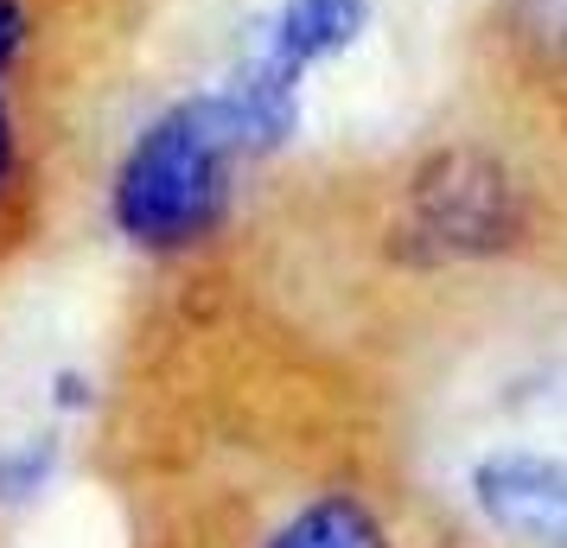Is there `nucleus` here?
I'll return each instance as SVG.
<instances>
[{"instance_id":"obj_1","label":"nucleus","mask_w":567,"mask_h":548,"mask_svg":"<svg viewBox=\"0 0 567 548\" xmlns=\"http://www.w3.org/2000/svg\"><path fill=\"white\" fill-rule=\"evenodd\" d=\"M249 141H256V108L236 96H217V103L198 96V103L166 108L159 122L141 128V141L109 179L115 230L159 261L198 256L230 224L236 154Z\"/></svg>"},{"instance_id":"obj_2","label":"nucleus","mask_w":567,"mask_h":548,"mask_svg":"<svg viewBox=\"0 0 567 548\" xmlns=\"http://www.w3.org/2000/svg\"><path fill=\"white\" fill-rule=\"evenodd\" d=\"M460 122L567 173V0H472L453 27Z\"/></svg>"},{"instance_id":"obj_3","label":"nucleus","mask_w":567,"mask_h":548,"mask_svg":"<svg viewBox=\"0 0 567 548\" xmlns=\"http://www.w3.org/2000/svg\"><path fill=\"white\" fill-rule=\"evenodd\" d=\"M166 0H0V96L103 128Z\"/></svg>"},{"instance_id":"obj_4","label":"nucleus","mask_w":567,"mask_h":548,"mask_svg":"<svg viewBox=\"0 0 567 548\" xmlns=\"http://www.w3.org/2000/svg\"><path fill=\"white\" fill-rule=\"evenodd\" d=\"M90 141H96L90 122L0 96V268H13L39 242L58 192Z\"/></svg>"},{"instance_id":"obj_5","label":"nucleus","mask_w":567,"mask_h":548,"mask_svg":"<svg viewBox=\"0 0 567 548\" xmlns=\"http://www.w3.org/2000/svg\"><path fill=\"white\" fill-rule=\"evenodd\" d=\"M472 504L478 517L523 548H567V459L497 446L472 466Z\"/></svg>"},{"instance_id":"obj_6","label":"nucleus","mask_w":567,"mask_h":548,"mask_svg":"<svg viewBox=\"0 0 567 548\" xmlns=\"http://www.w3.org/2000/svg\"><path fill=\"white\" fill-rule=\"evenodd\" d=\"M261 548H389V536L363 497L326 492V497H312V504H300Z\"/></svg>"}]
</instances>
